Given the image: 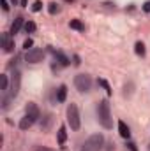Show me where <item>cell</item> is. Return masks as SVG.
<instances>
[{
	"mask_svg": "<svg viewBox=\"0 0 150 151\" xmlns=\"http://www.w3.org/2000/svg\"><path fill=\"white\" fill-rule=\"evenodd\" d=\"M97 118H99V123L104 127V128H113V118L110 113V104L108 100H101L99 106H97Z\"/></svg>",
	"mask_w": 150,
	"mask_h": 151,
	"instance_id": "1",
	"label": "cell"
},
{
	"mask_svg": "<svg viewBox=\"0 0 150 151\" xmlns=\"http://www.w3.org/2000/svg\"><path fill=\"white\" fill-rule=\"evenodd\" d=\"M20 86H21V74H20L18 70H14V72H12V77H11L9 95L4 99V109L9 106V102H11L12 99H16V97H18V93H20Z\"/></svg>",
	"mask_w": 150,
	"mask_h": 151,
	"instance_id": "2",
	"label": "cell"
},
{
	"mask_svg": "<svg viewBox=\"0 0 150 151\" xmlns=\"http://www.w3.org/2000/svg\"><path fill=\"white\" fill-rule=\"evenodd\" d=\"M103 146H104V135L103 134H94L83 142L81 151H101Z\"/></svg>",
	"mask_w": 150,
	"mask_h": 151,
	"instance_id": "3",
	"label": "cell"
},
{
	"mask_svg": "<svg viewBox=\"0 0 150 151\" xmlns=\"http://www.w3.org/2000/svg\"><path fill=\"white\" fill-rule=\"evenodd\" d=\"M67 123L71 127V130H79L81 127V119H79V111L76 104H69L67 106Z\"/></svg>",
	"mask_w": 150,
	"mask_h": 151,
	"instance_id": "4",
	"label": "cell"
},
{
	"mask_svg": "<svg viewBox=\"0 0 150 151\" xmlns=\"http://www.w3.org/2000/svg\"><path fill=\"white\" fill-rule=\"evenodd\" d=\"M74 86L79 93H87L92 88V79L88 74H78L74 77Z\"/></svg>",
	"mask_w": 150,
	"mask_h": 151,
	"instance_id": "5",
	"label": "cell"
},
{
	"mask_svg": "<svg viewBox=\"0 0 150 151\" xmlns=\"http://www.w3.org/2000/svg\"><path fill=\"white\" fill-rule=\"evenodd\" d=\"M27 62L28 63H39V62H42L44 60V51L42 49H39V47H34V49H30L28 53H27Z\"/></svg>",
	"mask_w": 150,
	"mask_h": 151,
	"instance_id": "6",
	"label": "cell"
},
{
	"mask_svg": "<svg viewBox=\"0 0 150 151\" xmlns=\"http://www.w3.org/2000/svg\"><path fill=\"white\" fill-rule=\"evenodd\" d=\"M11 37H12L11 34H4V35H2V47H4L5 53H11V51L14 49V42H12Z\"/></svg>",
	"mask_w": 150,
	"mask_h": 151,
	"instance_id": "7",
	"label": "cell"
},
{
	"mask_svg": "<svg viewBox=\"0 0 150 151\" xmlns=\"http://www.w3.org/2000/svg\"><path fill=\"white\" fill-rule=\"evenodd\" d=\"M37 119L34 118V116H30V114H25L23 118H21V121H20V128L21 130H27V128H30L34 123H36Z\"/></svg>",
	"mask_w": 150,
	"mask_h": 151,
	"instance_id": "8",
	"label": "cell"
},
{
	"mask_svg": "<svg viewBox=\"0 0 150 151\" xmlns=\"http://www.w3.org/2000/svg\"><path fill=\"white\" fill-rule=\"evenodd\" d=\"M51 51H53V55H55V58L58 60V63H60L62 67H67V65L71 63V62H69V58H67V56H66V55H64L62 51H55V49H51Z\"/></svg>",
	"mask_w": 150,
	"mask_h": 151,
	"instance_id": "9",
	"label": "cell"
},
{
	"mask_svg": "<svg viewBox=\"0 0 150 151\" xmlns=\"http://www.w3.org/2000/svg\"><path fill=\"white\" fill-rule=\"evenodd\" d=\"M25 111H27V114L34 116L36 119H39V116H41V113H39V107L34 104V102H28V104H27V107H25Z\"/></svg>",
	"mask_w": 150,
	"mask_h": 151,
	"instance_id": "10",
	"label": "cell"
},
{
	"mask_svg": "<svg viewBox=\"0 0 150 151\" xmlns=\"http://www.w3.org/2000/svg\"><path fill=\"white\" fill-rule=\"evenodd\" d=\"M118 134H120L124 139H129V137H131V130H129V127H127L122 119L118 121Z\"/></svg>",
	"mask_w": 150,
	"mask_h": 151,
	"instance_id": "11",
	"label": "cell"
},
{
	"mask_svg": "<svg viewBox=\"0 0 150 151\" xmlns=\"http://www.w3.org/2000/svg\"><path fill=\"white\" fill-rule=\"evenodd\" d=\"M21 27H23V18H21V16H18V18L14 19L12 27H11V35H16V34L21 30Z\"/></svg>",
	"mask_w": 150,
	"mask_h": 151,
	"instance_id": "12",
	"label": "cell"
},
{
	"mask_svg": "<svg viewBox=\"0 0 150 151\" xmlns=\"http://www.w3.org/2000/svg\"><path fill=\"white\" fill-rule=\"evenodd\" d=\"M66 97H67V86L62 84V86L57 90V102H66Z\"/></svg>",
	"mask_w": 150,
	"mask_h": 151,
	"instance_id": "13",
	"label": "cell"
},
{
	"mask_svg": "<svg viewBox=\"0 0 150 151\" xmlns=\"http://www.w3.org/2000/svg\"><path fill=\"white\" fill-rule=\"evenodd\" d=\"M69 27H71L73 30H78V32H85V25H83L79 19H71V21H69Z\"/></svg>",
	"mask_w": 150,
	"mask_h": 151,
	"instance_id": "14",
	"label": "cell"
},
{
	"mask_svg": "<svg viewBox=\"0 0 150 151\" xmlns=\"http://www.w3.org/2000/svg\"><path fill=\"white\" fill-rule=\"evenodd\" d=\"M48 12H50V14H53V16H55V14H58V12H60V5H58L57 2L48 4Z\"/></svg>",
	"mask_w": 150,
	"mask_h": 151,
	"instance_id": "15",
	"label": "cell"
},
{
	"mask_svg": "<svg viewBox=\"0 0 150 151\" xmlns=\"http://www.w3.org/2000/svg\"><path fill=\"white\" fill-rule=\"evenodd\" d=\"M134 51L138 56H145V44L143 42H136L134 44Z\"/></svg>",
	"mask_w": 150,
	"mask_h": 151,
	"instance_id": "16",
	"label": "cell"
},
{
	"mask_svg": "<svg viewBox=\"0 0 150 151\" xmlns=\"http://www.w3.org/2000/svg\"><path fill=\"white\" fill-rule=\"evenodd\" d=\"M66 139H67L66 127H60V130H58V142H60V144H64V142H66Z\"/></svg>",
	"mask_w": 150,
	"mask_h": 151,
	"instance_id": "17",
	"label": "cell"
},
{
	"mask_svg": "<svg viewBox=\"0 0 150 151\" xmlns=\"http://www.w3.org/2000/svg\"><path fill=\"white\" fill-rule=\"evenodd\" d=\"M36 28H37V27H36V23H34V21H27V23H25V32H27V34L36 32Z\"/></svg>",
	"mask_w": 150,
	"mask_h": 151,
	"instance_id": "18",
	"label": "cell"
},
{
	"mask_svg": "<svg viewBox=\"0 0 150 151\" xmlns=\"http://www.w3.org/2000/svg\"><path fill=\"white\" fill-rule=\"evenodd\" d=\"M9 90V77L7 76H2V91L5 93Z\"/></svg>",
	"mask_w": 150,
	"mask_h": 151,
	"instance_id": "19",
	"label": "cell"
},
{
	"mask_svg": "<svg viewBox=\"0 0 150 151\" xmlns=\"http://www.w3.org/2000/svg\"><path fill=\"white\" fill-rule=\"evenodd\" d=\"M41 9H42V2H41V0H36L34 5H32V11H34V12H39Z\"/></svg>",
	"mask_w": 150,
	"mask_h": 151,
	"instance_id": "20",
	"label": "cell"
},
{
	"mask_svg": "<svg viewBox=\"0 0 150 151\" xmlns=\"http://www.w3.org/2000/svg\"><path fill=\"white\" fill-rule=\"evenodd\" d=\"M99 84H103V86H104V90L108 91V95H111V88H110V84H108L104 79H99Z\"/></svg>",
	"mask_w": 150,
	"mask_h": 151,
	"instance_id": "21",
	"label": "cell"
},
{
	"mask_svg": "<svg viewBox=\"0 0 150 151\" xmlns=\"http://www.w3.org/2000/svg\"><path fill=\"white\" fill-rule=\"evenodd\" d=\"M125 146H127V148H129L131 151H138V148H136V144H134V142H131V141H127V144H125Z\"/></svg>",
	"mask_w": 150,
	"mask_h": 151,
	"instance_id": "22",
	"label": "cell"
},
{
	"mask_svg": "<svg viewBox=\"0 0 150 151\" xmlns=\"http://www.w3.org/2000/svg\"><path fill=\"white\" fill-rule=\"evenodd\" d=\"M32 44H34V40H32V39H27V40H25V44H23V47H25V49H28V47H32Z\"/></svg>",
	"mask_w": 150,
	"mask_h": 151,
	"instance_id": "23",
	"label": "cell"
},
{
	"mask_svg": "<svg viewBox=\"0 0 150 151\" xmlns=\"http://www.w3.org/2000/svg\"><path fill=\"white\" fill-rule=\"evenodd\" d=\"M141 9H143L145 12H150V0H147V2H145V4L141 5Z\"/></svg>",
	"mask_w": 150,
	"mask_h": 151,
	"instance_id": "24",
	"label": "cell"
},
{
	"mask_svg": "<svg viewBox=\"0 0 150 151\" xmlns=\"http://www.w3.org/2000/svg\"><path fill=\"white\" fill-rule=\"evenodd\" d=\"M0 4H2V9L7 12V11H9V4H7V0H0Z\"/></svg>",
	"mask_w": 150,
	"mask_h": 151,
	"instance_id": "25",
	"label": "cell"
},
{
	"mask_svg": "<svg viewBox=\"0 0 150 151\" xmlns=\"http://www.w3.org/2000/svg\"><path fill=\"white\" fill-rule=\"evenodd\" d=\"M36 151H55V150H51V148H46V146H37V148H36Z\"/></svg>",
	"mask_w": 150,
	"mask_h": 151,
	"instance_id": "26",
	"label": "cell"
},
{
	"mask_svg": "<svg viewBox=\"0 0 150 151\" xmlns=\"http://www.w3.org/2000/svg\"><path fill=\"white\" fill-rule=\"evenodd\" d=\"M74 65H79V56H74Z\"/></svg>",
	"mask_w": 150,
	"mask_h": 151,
	"instance_id": "27",
	"label": "cell"
}]
</instances>
